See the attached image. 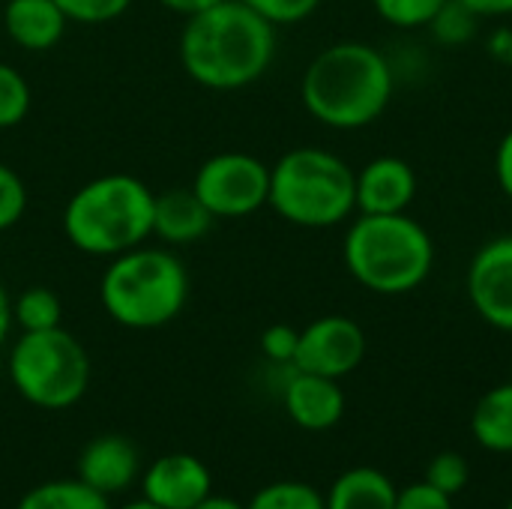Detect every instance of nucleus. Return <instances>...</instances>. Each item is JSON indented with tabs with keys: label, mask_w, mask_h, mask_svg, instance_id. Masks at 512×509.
<instances>
[{
	"label": "nucleus",
	"mask_w": 512,
	"mask_h": 509,
	"mask_svg": "<svg viewBox=\"0 0 512 509\" xmlns=\"http://www.w3.org/2000/svg\"><path fill=\"white\" fill-rule=\"evenodd\" d=\"M276 30L240 0H222L186 18L177 42L183 72L207 90H243L261 81L276 60Z\"/></svg>",
	"instance_id": "1"
},
{
	"label": "nucleus",
	"mask_w": 512,
	"mask_h": 509,
	"mask_svg": "<svg viewBox=\"0 0 512 509\" xmlns=\"http://www.w3.org/2000/svg\"><path fill=\"white\" fill-rule=\"evenodd\" d=\"M393 93V63L384 51L360 39L321 48L300 78V102L306 114L339 132L372 126L390 108Z\"/></svg>",
	"instance_id": "2"
},
{
	"label": "nucleus",
	"mask_w": 512,
	"mask_h": 509,
	"mask_svg": "<svg viewBox=\"0 0 512 509\" xmlns=\"http://www.w3.org/2000/svg\"><path fill=\"white\" fill-rule=\"evenodd\" d=\"M153 201L156 192L135 174H99L66 201L63 237L93 258L123 255L153 237Z\"/></svg>",
	"instance_id": "3"
},
{
	"label": "nucleus",
	"mask_w": 512,
	"mask_h": 509,
	"mask_svg": "<svg viewBox=\"0 0 512 509\" xmlns=\"http://www.w3.org/2000/svg\"><path fill=\"white\" fill-rule=\"evenodd\" d=\"M342 261L366 291L402 297L429 279L435 240L408 213H360L345 231Z\"/></svg>",
	"instance_id": "4"
},
{
	"label": "nucleus",
	"mask_w": 512,
	"mask_h": 509,
	"mask_svg": "<svg viewBox=\"0 0 512 509\" xmlns=\"http://www.w3.org/2000/svg\"><path fill=\"white\" fill-rule=\"evenodd\" d=\"M189 270L168 246H135L108 258L99 279L105 315L126 330H159L189 303Z\"/></svg>",
	"instance_id": "5"
},
{
	"label": "nucleus",
	"mask_w": 512,
	"mask_h": 509,
	"mask_svg": "<svg viewBox=\"0 0 512 509\" xmlns=\"http://www.w3.org/2000/svg\"><path fill=\"white\" fill-rule=\"evenodd\" d=\"M354 168L324 147H294L270 165L267 207L297 228H336L357 210Z\"/></svg>",
	"instance_id": "6"
},
{
	"label": "nucleus",
	"mask_w": 512,
	"mask_h": 509,
	"mask_svg": "<svg viewBox=\"0 0 512 509\" xmlns=\"http://www.w3.org/2000/svg\"><path fill=\"white\" fill-rule=\"evenodd\" d=\"M15 393L42 411H66L78 405L90 387V357L84 345L63 327L21 333L6 360Z\"/></svg>",
	"instance_id": "7"
},
{
	"label": "nucleus",
	"mask_w": 512,
	"mask_h": 509,
	"mask_svg": "<svg viewBox=\"0 0 512 509\" xmlns=\"http://www.w3.org/2000/svg\"><path fill=\"white\" fill-rule=\"evenodd\" d=\"M213 219H243L267 207L270 165L243 150H225L201 162L189 186Z\"/></svg>",
	"instance_id": "8"
},
{
	"label": "nucleus",
	"mask_w": 512,
	"mask_h": 509,
	"mask_svg": "<svg viewBox=\"0 0 512 509\" xmlns=\"http://www.w3.org/2000/svg\"><path fill=\"white\" fill-rule=\"evenodd\" d=\"M366 360V333L348 315H321L300 330L294 369L342 381Z\"/></svg>",
	"instance_id": "9"
},
{
	"label": "nucleus",
	"mask_w": 512,
	"mask_h": 509,
	"mask_svg": "<svg viewBox=\"0 0 512 509\" xmlns=\"http://www.w3.org/2000/svg\"><path fill=\"white\" fill-rule=\"evenodd\" d=\"M465 294L483 324L512 333V234L492 237L474 252Z\"/></svg>",
	"instance_id": "10"
},
{
	"label": "nucleus",
	"mask_w": 512,
	"mask_h": 509,
	"mask_svg": "<svg viewBox=\"0 0 512 509\" xmlns=\"http://www.w3.org/2000/svg\"><path fill=\"white\" fill-rule=\"evenodd\" d=\"M210 492L213 474L192 453H165L141 471V498L159 509H192Z\"/></svg>",
	"instance_id": "11"
},
{
	"label": "nucleus",
	"mask_w": 512,
	"mask_h": 509,
	"mask_svg": "<svg viewBox=\"0 0 512 509\" xmlns=\"http://www.w3.org/2000/svg\"><path fill=\"white\" fill-rule=\"evenodd\" d=\"M360 213H408L420 192L411 162L399 156H378L354 174Z\"/></svg>",
	"instance_id": "12"
},
{
	"label": "nucleus",
	"mask_w": 512,
	"mask_h": 509,
	"mask_svg": "<svg viewBox=\"0 0 512 509\" xmlns=\"http://www.w3.org/2000/svg\"><path fill=\"white\" fill-rule=\"evenodd\" d=\"M282 405L294 426L306 432H327L342 423L348 402L336 378L291 369L282 387Z\"/></svg>",
	"instance_id": "13"
},
{
	"label": "nucleus",
	"mask_w": 512,
	"mask_h": 509,
	"mask_svg": "<svg viewBox=\"0 0 512 509\" xmlns=\"http://www.w3.org/2000/svg\"><path fill=\"white\" fill-rule=\"evenodd\" d=\"M141 477L138 447L123 435H99L78 456V480L105 498L126 492Z\"/></svg>",
	"instance_id": "14"
},
{
	"label": "nucleus",
	"mask_w": 512,
	"mask_h": 509,
	"mask_svg": "<svg viewBox=\"0 0 512 509\" xmlns=\"http://www.w3.org/2000/svg\"><path fill=\"white\" fill-rule=\"evenodd\" d=\"M213 213L201 204V198L186 186L165 189L153 201V237H159L168 249L192 246L204 240L213 228Z\"/></svg>",
	"instance_id": "15"
},
{
	"label": "nucleus",
	"mask_w": 512,
	"mask_h": 509,
	"mask_svg": "<svg viewBox=\"0 0 512 509\" xmlns=\"http://www.w3.org/2000/svg\"><path fill=\"white\" fill-rule=\"evenodd\" d=\"M69 27V18L54 0H6L3 30L24 51H51Z\"/></svg>",
	"instance_id": "16"
},
{
	"label": "nucleus",
	"mask_w": 512,
	"mask_h": 509,
	"mask_svg": "<svg viewBox=\"0 0 512 509\" xmlns=\"http://www.w3.org/2000/svg\"><path fill=\"white\" fill-rule=\"evenodd\" d=\"M396 495L399 489L384 471L360 465L342 471L333 480L324 504L327 509H396Z\"/></svg>",
	"instance_id": "17"
},
{
	"label": "nucleus",
	"mask_w": 512,
	"mask_h": 509,
	"mask_svg": "<svg viewBox=\"0 0 512 509\" xmlns=\"http://www.w3.org/2000/svg\"><path fill=\"white\" fill-rule=\"evenodd\" d=\"M471 435L474 441L498 456L512 453V381L498 384L480 396L471 414Z\"/></svg>",
	"instance_id": "18"
},
{
	"label": "nucleus",
	"mask_w": 512,
	"mask_h": 509,
	"mask_svg": "<svg viewBox=\"0 0 512 509\" xmlns=\"http://www.w3.org/2000/svg\"><path fill=\"white\" fill-rule=\"evenodd\" d=\"M15 509H111L108 498L87 483L75 480H48L21 495Z\"/></svg>",
	"instance_id": "19"
},
{
	"label": "nucleus",
	"mask_w": 512,
	"mask_h": 509,
	"mask_svg": "<svg viewBox=\"0 0 512 509\" xmlns=\"http://www.w3.org/2000/svg\"><path fill=\"white\" fill-rule=\"evenodd\" d=\"M12 321L21 333L54 330L63 321V303L51 288L33 285L12 300Z\"/></svg>",
	"instance_id": "20"
},
{
	"label": "nucleus",
	"mask_w": 512,
	"mask_h": 509,
	"mask_svg": "<svg viewBox=\"0 0 512 509\" xmlns=\"http://www.w3.org/2000/svg\"><path fill=\"white\" fill-rule=\"evenodd\" d=\"M246 509H327V504H324V495L309 483L276 480V483L261 486L249 498Z\"/></svg>",
	"instance_id": "21"
},
{
	"label": "nucleus",
	"mask_w": 512,
	"mask_h": 509,
	"mask_svg": "<svg viewBox=\"0 0 512 509\" xmlns=\"http://www.w3.org/2000/svg\"><path fill=\"white\" fill-rule=\"evenodd\" d=\"M483 18H477L471 9H465L459 0H447L438 15L429 21V33L435 36L438 45H447V48H459L465 42H471L477 36V27H480Z\"/></svg>",
	"instance_id": "22"
},
{
	"label": "nucleus",
	"mask_w": 512,
	"mask_h": 509,
	"mask_svg": "<svg viewBox=\"0 0 512 509\" xmlns=\"http://www.w3.org/2000/svg\"><path fill=\"white\" fill-rule=\"evenodd\" d=\"M30 102L33 93L27 78L15 66L0 60V132L24 123V117L30 114Z\"/></svg>",
	"instance_id": "23"
},
{
	"label": "nucleus",
	"mask_w": 512,
	"mask_h": 509,
	"mask_svg": "<svg viewBox=\"0 0 512 509\" xmlns=\"http://www.w3.org/2000/svg\"><path fill=\"white\" fill-rule=\"evenodd\" d=\"M447 0H372L378 18L396 30H417L429 27V21L438 15V9Z\"/></svg>",
	"instance_id": "24"
},
{
	"label": "nucleus",
	"mask_w": 512,
	"mask_h": 509,
	"mask_svg": "<svg viewBox=\"0 0 512 509\" xmlns=\"http://www.w3.org/2000/svg\"><path fill=\"white\" fill-rule=\"evenodd\" d=\"M426 483H429L432 489H438V492L456 498V495H462L465 486L471 483V465H468V459H465L462 453H453V450L438 453V456L429 462V468H426Z\"/></svg>",
	"instance_id": "25"
},
{
	"label": "nucleus",
	"mask_w": 512,
	"mask_h": 509,
	"mask_svg": "<svg viewBox=\"0 0 512 509\" xmlns=\"http://www.w3.org/2000/svg\"><path fill=\"white\" fill-rule=\"evenodd\" d=\"M261 18H267L273 27H291L306 18H312L324 0H240Z\"/></svg>",
	"instance_id": "26"
},
{
	"label": "nucleus",
	"mask_w": 512,
	"mask_h": 509,
	"mask_svg": "<svg viewBox=\"0 0 512 509\" xmlns=\"http://www.w3.org/2000/svg\"><path fill=\"white\" fill-rule=\"evenodd\" d=\"M27 210V186L21 174L0 162V231L15 228Z\"/></svg>",
	"instance_id": "27"
},
{
	"label": "nucleus",
	"mask_w": 512,
	"mask_h": 509,
	"mask_svg": "<svg viewBox=\"0 0 512 509\" xmlns=\"http://www.w3.org/2000/svg\"><path fill=\"white\" fill-rule=\"evenodd\" d=\"M54 3L75 24H108L132 6V0H54Z\"/></svg>",
	"instance_id": "28"
},
{
	"label": "nucleus",
	"mask_w": 512,
	"mask_h": 509,
	"mask_svg": "<svg viewBox=\"0 0 512 509\" xmlns=\"http://www.w3.org/2000/svg\"><path fill=\"white\" fill-rule=\"evenodd\" d=\"M297 342H300V330L288 324H273L261 333V354L273 366H294Z\"/></svg>",
	"instance_id": "29"
},
{
	"label": "nucleus",
	"mask_w": 512,
	"mask_h": 509,
	"mask_svg": "<svg viewBox=\"0 0 512 509\" xmlns=\"http://www.w3.org/2000/svg\"><path fill=\"white\" fill-rule=\"evenodd\" d=\"M396 509H456L453 498L432 489L426 480L423 483H411L405 489H399L396 495Z\"/></svg>",
	"instance_id": "30"
},
{
	"label": "nucleus",
	"mask_w": 512,
	"mask_h": 509,
	"mask_svg": "<svg viewBox=\"0 0 512 509\" xmlns=\"http://www.w3.org/2000/svg\"><path fill=\"white\" fill-rule=\"evenodd\" d=\"M495 180H498L501 192L512 201V129L501 138V144L495 150Z\"/></svg>",
	"instance_id": "31"
},
{
	"label": "nucleus",
	"mask_w": 512,
	"mask_h": 509,
	"mask_svg": "<svg viewBox=\"0 0 512 509\" xmlns=\"http://www.w3.org/2000/svg\"><path fill=\"white\" fill-rule=\"evenodd\" d=\"M486 51L504 63V66H512V27H498L492 30V36L486 39Z\"/></svg>",
	"instance_id": "32"
},
{
	"label": "nucleus",
	"mask_w": 512,
	"mask_h": 509,
	"mask_svg": "<svg viewBox=\"0 0 512 509\" xmlns=\"http://www.w3.org/2000/svg\"><path fill=\"white\" fill-rule=\"evenodd\" d=\"M477 18H507L512 15V0H459Z\"/></svg>",
	"instance_id": "33"
},
{
	"label": "nucleus",
	"mask_w": 512,
	"mask_h": 509,
	"mask_svg": "<svg viewBox=\"0 0 512 509\" xmlns=\"http://www.w3.org/2000/svg\"><path fill=\"white\" fill-rule=\"evenodd\" d=\"M162 9H168V12H174V15H183V18H192V15H198V12H207V9H213L216 3H222V0H156Z\"/></svg>",
	"instance_id": "34"
},
{
	"label": "nucleus",
	"mask_w": 512,
	"mask_h": 509,
	"mask_svg": "<svg viewBox=\"0 0 512 509\" xmlns=\"http://www.w3.org/2000/svg\"><path fill=\"white\" fill-rule=\"evenodd\" d=\"M12 327H15V321H12V297H9V291L0 285V348L9 342Z\"/></svg>",
	"instance_id": "35"
},
{
	"label": "nucleus",
	"mask_w": 512,
	"mask_h": 509,
	"mask_svg": "<svg viewBox=\"0 0 512 509\" xmlns=\"http://www.w3.org/2000/svg\"><path fill=\"white\" fill-rule=\"evenodd\" d=\"M192 509H246V504H240V501H234V498H228V495L210 492L204 501H198Z\"/></svg>",
	"instance_id": "36"
},
{
	"label": "nucleus",
	"mask_w": 512,
	"mask_h": 509,
	"mask_svg": "<svg viewBox=\"0 0 512 509\" xmlns=\"http://www.w3.org/2000/svg\"><path fill=\"white\" fill-rule=\"evenodd\" d=\"M111 509H114V507H111ZM117 509H159V507H153L150 501L138 498V501H129V504H123V507H117Z\"/></svg>",
	"instance_id": "37"
},
{
	"label": "nucleus",
	"mask_w": 512,
	"mask_h": 509,
	"mask_svg": "<svg viewBox=\"0 0 512 509\" xmlns=\"http://www.w3.org/2000/svg\"><path fill=\"white\" fill-rule=\"evenodd\" d=\"M507 509H512V501H510V504H507Z\"/></svg>",
	"instance_id": "38"
}]
</instances>
